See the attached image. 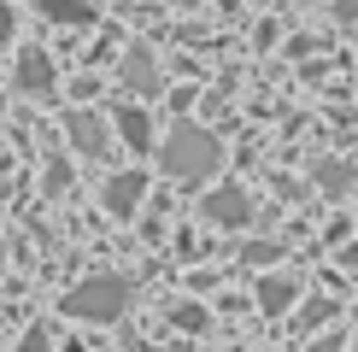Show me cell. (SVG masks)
<instances>
[{
	"label": "cell",
	"mask_w": 358,
	"mask_h": 352,
	"mask_svg": "<svg viewBox=\"0 0 358 352\" xmlns=\"http://www.w3.org/2000/svg\"><path fill=\"white\" fill-rule=\"evenodd\" d=\"M200 212L212 217V223H223V229H247V223H252V194L223 182V188H212V194L200 200Z\"/></svg>",
	"instance_id": "cell-3"
},
{
	"label": "cell",
	"mask_w": 358,
	"mask_h": 352,
	"mask_svg": "<svg viewBox=\"0 0 358 352\" xmlns=\"http://www.w3.org/2000/svg\"><path fill=\"white\" fill-rule=\"evenodd\" d=\"M117 135L136 147V153H147V147H153V117H147L141 106H124L117 112Z\"/></svg>",
	"instance_id": "cell-9"
},
{
	"label": "cell",
	"mask_w": 358,
	"mask_h": 352,
	"mask_svg": "<svg viewBox=\"0 0 358 352\" xmlns=\"http://www.w3.org/2000/svg\"><path fill=\"white\" fill-rule=\"evenodd\" d=\"M12 41V6H0V47Z\"/></svg>",
	"instance_id": "cell-17"
},
{
	"label": "cell",
	"mask_w": 358,
	"mask_h": 352,
	"mask_svg": "<svg viewBox=\"0 0 358 352\" xmlns=\"http://www.w3.org/2000/svg\"><path fill=\"white\" fill-rule=\"evenodd\" d=\"M306 352H341V335H323V341H311Z\"/></svg>",
	"instance_id": "cell-16"
},
{
	"label": "cell",
	"mask_w": 358,
	"mask_h": 352,
	"mask_svg": "<svg viewBox=\"0 0 358 352\" xmlns=\"http://www.w3.org/2000/svg\"><path fill=\"white\" fill-rule=\"evenodd\" d=\"M300 276H288V270H276V276H259V311L264 317H288L294 305H300Z\"/></svg>",
	"instance_id": "cell-4"
},
{
	"label": "cell",
	"mask_w": 358,
	"mask_h": 352,
	"mask_svg": "<svg viewBox=\"0 0 358 352\" xmlns=\"http://www.w3.org/2000/svg\"><path fill=\"white\" fill-rule=\"evenodd\" d=\"M141 194H147V176L141 170H124V176H112V182L100 188V200H106L112 217H136L141 212Z\"/></svg>",
	"instance_id": "cell-5"
},
{
	"label": "cell",
	"mask_w": 358,
	"mask_h": 352,
	"mask_svg": "<svg viewBox=\"0 0 358 352\" xmlns=\"http://www.w3.org/2000/svg\"><path fill=\"white\" fill-rule=\"evenodd\" d=\"M129 300H136V282L117 276V270H100V276H83V282L59 300V311L83 317V323H117L129 311Z\"/></svg>",
	"instance_id": "cell-2"
},
{
	"label": "cell",
	"mask_w": 358,
	"mask_h": 352,
	"mask_svg": "<svg viewBox=\"0 0 358 352\" xmlns=\"http://www.w3.org/2000/svg\"><path fill=\"white\" fill-rule=\"evenodd\" d=\"M48 18H59V24H88L94 12H88L83 0H48Z\"/></svg>",
	"instance_id": "cell-12"
},
{
	"label": "cell",
	"mask_w": 358,
	"mask_h": 352,
	"mask_svg": "<svg viewBox=\"0 0 358 352\" xmlns=\"http://www.w3.org/2000/svg\"><path fill=\"white\" fill-rule=\"evenodd\" d=\"M317 188H323V194H347V188H352V170L335 165V159H323V165H317Z\"/></svg>",
	"instance_id": "cell-11"
},
{
	"label": "cell",
	"mask_w": 358,
	"mask_h": 352,
	"mask_svg": "<svg viewBox=\"0 0 358 352\" xmlns=\"http://www.w3.org/2000/svg\"><path fill=\"white\" fill-rule=\"evenodd\" d=\"M71 188V165H48V194H65Z\"/></svg>",
	"instance_id": "cell-15"
},
{
	"label": "cell",
	"mask_w": 358,
	"mask_h": 352,
	"mask_svg": "<svg viewBox=\"0 0 358 352\" xmlns=\"http://www.w3.org/2000/svg\"><path fill=\"white\" fill-rule=\"evenodd\" d=\"M12 82H18V94H53V65H48V53H24Z\"/></svg>",
	"instance_id": "cell-7"
},
{
	"label": "cell",
	"mask_w": 358,
	"mask_h": 352,
	"mask_svg": "<svg viewBox=\"0 0 358 352\" xmlns=\"http://www.w3.org/2000/svg\"><path fill=\"white\" fill-rule=\"evenodd\" d=\"M335 317V300H306V305H294V329L300 335H311L317 323H329Z\"/></svg>",
	"instance_id": "cell-10"
},
{
	"label": "cell",
	"mask_w": 358,
	"mask_h": 352,
	"mask_svg": "<svg viewBox=\"0 0 358 352\" xmlns=\"http://www.w3.org/2000/svg\"><path fill=\"white\" fill-rule=\"evenodd\" d=\"M352 352H358V346H352Z\"/></svg>",
	"instance_id": "cell-18"
},
{
	"label": "cell",
	"mask_w": 358,
	"mask_h": 352,
	"mask_svg": "<svg viewBox=\"0 0 358 352\" xmlns=\"http://www.w3.org/2000/svg\"><path fill=\"white\" fill-rule=\"evenodd\" d=\"M65 135H71V147H77L83 159H100V153H106V124H100L94 112H71V117H65Z\"/></svg>",
	"instance_id": "cell-6"
},
{
	"label": "cell",
	"mask_w": 358,
	"mask_h": 352,
	"mask_svg": "<svg viewBox=\"0 0 358 352\" xmlns=\"http://www.w3.org/2000/svg\"><path fill=\"white\" fill-rule=\"evenodd\" d=\"M124 82L136 88V94H159V82H165V77H159V65H153V53H147V47H129V59H124Z\"/></svg>",
	"instance_id": "cell-8"
},
{
	"label": "cell",
	"mask_w": 358,
	"mask_h": 352,
	"mask_svg": "<svg viewBox=\"0 0 358 352\" xmlns=\"http://www.w3.org/2000/svg\"><path fill=\"white\" fill-rule=\"evenodd\" d=\"M241 258H247V264H276V258H282V247H276V241H247V247H241Z\"/></svg>",
	"instance_id": "cell-13"
},
{
	"label": "cell",
	"mask_w": 358,
	"mask_h": 352,
	"mask_svg": "<svg viewBox=\"0 0 358 352\" xmlns=\"http://www.w3.org/2000/svg\"><path fill=\"white\" fill-rule=\"evenodd\" d=\"M171 323H176V329H206L212 317H206V305H176V311H171Z\"/></svg>",
	"instance_id": "cell-14"
},
{
	"label": "cell",
	"mask_w": 358,
	"mask_h": 352,
	"mask_svg": "<svg viewBox=\"0 0 358 352\" xmlns=\"http://www.w3.org/2000/svg\"><path fill=\"white\" fill-rule=\"evenodd\" d=\"M217 165H223V141L212 129H200V124H176L165 135V147H159V170H165L171 182H188V188L212 182Z\"/></svg>",
	"instance_id": "cell-1"
}]
</instances>
